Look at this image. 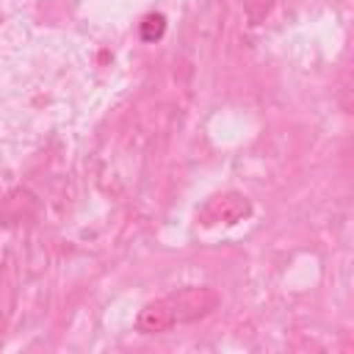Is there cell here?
Listing matches in <instances>:
<instances>
[{"label":"cell","instance_id":"cell-1","mask_svg":"<svg viewBox=\"0 0 354 354\" xmlns=\"http://www.w3.org/2000/svg\"><path fill=\"white\" fill-rule=\"evenodd\" d=\"M218 296L210 288H183L166 299L149 301L141 313H138V329L147 335L155 332H166L174 324H185V321H196L202 315H207L210 310H216Z\"/></svg>","mask_w":354,"mask_h":354},{"label":"cell","instance_id":"cell-3","mask_svg":"<svg viewBox=\"0 0 354 354\" xmlns=\"http://www.w3.org/2000/svg\"><path fill=\"white\" fill-rule=\"evenodd\" d=\"M163 30H166V17L163 14L144 17V22H141V39L144 41H158L163 36Z\"/></svg>","mask_w":354,"mask_h":354},{"label":"cell","instance_id":"cell-2","mask_svg":"<svg viewBox=\"0 0 354 354\" xmlns=\"http://www.w3.org/2000/svg\"><path fill=\"white\" fill-rule=\"evenodd\" d=\"M252 205L243 194H235V191H227V194H218L213 196L202 210H199V221L205 227H216V224H238L249 216Z\"/></svg>","mask_w":354,"mask_h":354}]
</instances>
